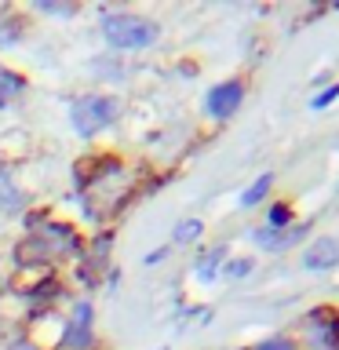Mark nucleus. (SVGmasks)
I'll return each mask as SVG.
<instances>
[{
	"instance_id": "1",
	"label": "nucleus",
	"mask_w": 339,
	"mask_h": 350,
	"mask_svg": "<svg viewBox=\"0 0 339 350\" xmlns=\"http://www.w3.org/2000/svg\"><path fill=\"white\" fill-rule=\"evenodd\" d=\"M103 37L109 48L120 51H139L150 48L153 40L161 37V26L146 15H131V11H113V15L103 18Z\"/></svg>"
},
{
	"instance_id": "2",
	"label": "nucleus",
	"mask_w": 339,
	"mask_h": 350,
	"mask_svg": "<svg viewBox=\"0 0 339 350\" xmlns=\"http://www.w3.org/2000/svg\"><path fill=\"white\" fill-rule=\"evenodd\" d=\"M120 113V103L113 95H81L70 106V124L77 135H95L98 128L113 124Z\"/></svg>"
},
{
	"instance_id": "3",
	"label": "nucleus",
	"mask_w": 339,
	"mask_h": 350,
	"mask_svg": "<svg viewBox=\"0 0 339 350\" xmlns=\"http://www.w3.org/2000/svg\"><path fill=\"white\" fill-rule=\"evenodd\" d=\"M303 325H306V336H310L314 350H339V306L332 303L314 306L303 317Z\"/></svg>"
},
{
	"instance_id": "4",
	"label": "nucleus",
	"mask_w": 339,
	"mask_h": 350,
	"mask_svg": "<svg viewBox=\"0 0 339 350\" xmlns=\"http://www.w3.org/2000/svg\"><path fill=\"white\" fill-rule=\"evenodd\" d=\"M245 92H248V84L241 81V77H230V81L215 84L212 92H208V98H204L208 117H212V120H226V117H234L237 109H241V103H245Z\"/></svg>"
},
{
	"instance_id": "5",
	"label": "nucleus",
	"mask_w": 339,
	"mask_h": 350,
	"mask_svg": "<svg viewBox=\"0 0 339 350\" xmlns=\"http://www.w3.org/2000/svg\"><path fill=\"white\" fill-rule=\"evenodd\" d=\"M303 267L306 270H336L339 267V237L336 234H321L314 237L303 252Z\"/></svg>"
},
{
	"instance_id": "6",
	"label": "nucleus",
	"mask_w": 339,
	"mask_h": 350,
	"mask_svg": "<svg viewBox=\"0 0 339 350\" xmlns=\"http://www.w3.org/2000/svg\"><path fill=\"white\" fill-rule=\"evenodd\" d=\"M306 230H310V223H292L288 230H270V226H259L256 234V245L259 248H267V252H284V248H292L295 241H299Z\"/></svg>"
},
{
	"instance_id": "7",
	"label": "nucleus",
	"mask_w": 339,
	"mask_h": 350,
	"mask_svg": "<svg viewBox=\"0 0 339 350\" xmlns=\"http://www.w3.org/2000/svg\"><path fill=\"white\" fill-rule=\"evenodd\" d=\"M66 347H73V350L92 347V306H87V303L77 306V321H70V332H66Z\"/></svg>"
},
{
	"instance_id": "8",
	"label": "nucleus",
	"mask_w": 339,
	"mask_h": 350,
	"mask_svg": "<svg viewBox=\"0 0 339 350\" xmlns=\"http://www.w3.org/2000/svg\"><path fill=\"white\" fill-rule=\"evenodd\" d=\"M22 92H26V77L15 73V70H8V66L0 62V109L11 106Z\"/></svg>"
},
{
	"instance_id": "9",
	"label": "nucleus",
	"mask_w": 339,
	"mask_h": 350,
	"mask_svg": "<svg viewBox=\"0 0 339 350\" xmlns=\"http://www.w3.org/2000/svg\"><path fill=\"white\" fill-rule=\"evenodd\" d=\"M295 223V204L292 201H273L267 212V226L270 230H288Z\"/></svg>"
},
{
	"instance_id": "10",
	"label": "nucleus",
	"mask_w": 339,
	"mask_h": 350,
	"mask_svg": "<svg viewBox=\"0 0 339 350\" xmlns=\"http://www.w3.org/2000/svg\"><path fill=\"white\" fill-rule=\"evenodd\" d=\"M223 259H226V248L215 245L212 252H208V256L197 259V278H201V281H212L215 273H219V267H223Z\"/></svg>"
},
{
	"instance_id": "11",
	"label": "nucleus",
	"mask_w": 339,
	"mask_h": 350,
	"mask_svg": "<svg viewBox=\"0 0 339 350\" xmlns=\"http://www.w3.org/2000/svg\"><path fill=\"white\" fill-rule=\"evenodd\" d=\"M270 186H273V175H270V172H262L259 179L252 183V186H248L245 193H241V204H245V208H256V204L262 201V197L270 193Z\"/></svg>"
},
{
	"instance_id": "12",
	"label": "nucleus",
	"mask_w": 339,
	"mask_h": 350,
	"mask_svg": "<svg viewBox=\"0 0 339 350\" xmlns=\"http://www.w3.org/2000/svg\"><path fill=\"white\" fill-rule=\"evenodd\" d=\"M201 230H204V223H201V219H182V223L175 226L172 241H175V245H190V241H197V237H201Z\"/></svg>"
},
{
	"instance_id": "13",
	"label": "nucleus",
	"mask_w": 339,
	"mask_h": 350,
	"mask_svg": "<svg viewBox=\"0 0 339 350\" xmlns=\"http://www.w3.org/2000/svg\"><path fill=\"white\" fill-rule=\"evenodd\" d=\"M18 204H22L18 190L11 186L8 175H0V212H18Z\"/></svg>"
},
{
	"instance_id": "14",
	"label": "nucleus",
	"mask_w": 339,
	"mask_h": 350,
	"mask_svg": "<svg viewBox=\"0 0 339 350\" xmlns=\"http://www.w3.org/2000/svg\"><path fill=\"white\" fill-rule=\"evenodd\" d=\"M252 350H299V343H295L292 336H270V339H262V343H256Z\"/></svg>"
},
{
	"instance_id": "15",
	"label": "nucleus",
	"mask_w": 339,
	"mask_h": 350,
	"mask_svg": "<svg viewBox=\"0 0 339 350\" xmlns=\"http://www.w3.org/2000/svg\"><path fill=\"white\" fill-rule=\"evenodd\" d=\"M252 267H256L252 259H230L223 273H226V278H245V273H252Z\"/></svg>"
},
{
	"instance_id": "16",
	"label": "nucleus",
	"mask_w": 339,
	"mask_h": 350,
	"mask_svg": "<svg viewBox=\"0 0 339 350\" xmlns=\"http://www.w3.org/2000/svg\"><path fill=\"white\" fill-rule=\"evenodd\" d=\"M336 98H339V84H332V88H325L321 95H314V103H310V106H314V109H325L328 103H336Z\"/></svg>"
},
{
	"instance_id": "17",
	"label": "nucleus",
	"mask_w": 339,
	"mask_h": 350,
	"mask_svg": "<svg viewBox=\"0 0 339 350\" xmlns=\"http://www.w3.org/2000/svg\"><path fill=\"white\" fill-rule=\"evenodd\" d=\"M40 11H55V15H73L77 4H73V8H62L59 0H40Z\"/></svg>"
},
{
	"instance_id": "18",
	"label": "nucleus",
	"mask_w": 339,
	"mask_h": 350,
	"mask_svg": "<svg viewBox=\"0 0 339 350\" xmlns=\"http://www.w3.org/2000/svg\"><path fill=\"white\" fill-rule=\"evenodd\" d=\"M0 18H4V15H0ZM15 40H18L15 29H11V26H0V44H15Z\"/></svg>"
}]
</instances>
